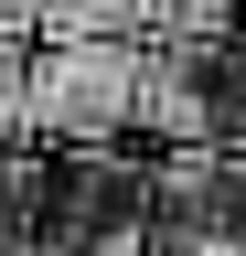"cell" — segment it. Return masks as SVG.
<instances>
[{"label":"cell","mask_w":246,"mask_h":256,"mask_svg":"<svg viewBox=\"0 0 246 256\" xmlns=\"http://www.w3.org/2000/svg\"><path fill=\"white\" fill-rule=\"evenodd\" d=\"M161 0H33V43H150Z\"/></svg>","instance_id":"7a4b0ae2"},{"label":"cell","mask_w":246,"mask_h":256,"mask_svg":"<svg viewBox=\"0 0 246 256\" xmlns=\"http://www.w3.org/2000/svg\"><path fill=\"white\" fill-rule=\"evenodd\" d=\"M0 150H33V43H0Z\"/></svg>","instance_id":"3957f363"},{"label":"cell","mask_w":246,"mask_h":256,"mask_svg":"<svg viewBox=\"0 0 246 256\" xmlns=\"http://www.w3.org/2000/svg\"><path fill=\"white\" fill-rule=\"evenodd\" d=\"M43 256H129V246H43Z\"/></svg>","instance_id":"8992f818"},{"label":"cell","mask_w":246,"mask_h":256,"mask_svg":"<svg viewBox=\"0 0 246 256\" xmlns=\"http://www.w3.org/2000/svg\"><path fill=\"white\" fill-rule=\"evenodd\" d=\"M150 43H33V150H129Z\"/></svg>","instance_id":"6da1fadb"},{"label":"cell","mask_w":246,"mask_h":256,"mask_svg":"<svg viewBox=\"0 0 246 256\" xmlns=\"http://www.w3.org/2000/svg\"><path fill=\"white\" fill-rule=\"evenodd\" d=\"M150 256H246V235H193V246H150Z\"/></svg>","instance_id":"277c9868"},{"label":"cell","mask_w":246,"mask_h":256,"mask_svg":"<svg viewBox=\"0 0 246 256\" xmlns=\"http://www.w3.org/2000/svg\"><path fill=\"white\" fill-rule=\"evenodd\" d=\"M0 43H33V0H0Z\"/></svg>","instance_id":"5b68a950"}]
</instances>
